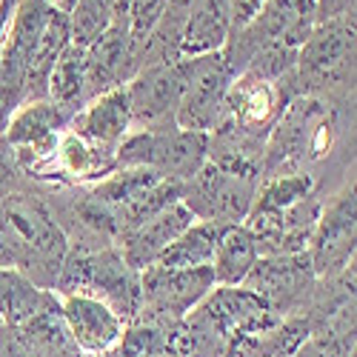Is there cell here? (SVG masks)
<instances>
[{"instance_id": "obj_1", "label": "cell", "mask_w": 357, "mask_h": 357, "mask_svg": "<svg viewBox=\"0 0 357 357\" xmlns=\"http://www.w3.org/2000/svg\"><path fill=\"white\" fill-rule=\"evenodd\" d=\"M0 241L15 269L46 291L54 289L69 255V234L43 197L23 189L0 195Z\"/></svg>"}, {"instance_id": "obj_2", "label": "cell", "mask_w": 357, "mask_h": 357, "mask_svg": "<svg viewBox=\"0 0 357 357\" xmlns=\"http://www.w3.org/2000/svg\"><path fill=\"white\" fill-rule=\"evenodd\" d=\"M340 114L320 95H297L266 140L260 181L275 174L306 172V166L326 160L340 137Z\"/></svg>"}, {"instance_id": "obj_3", "label": "cell", "mask_w": 357, "mask_h": 357, "mask_svg": "<svg viewBox=\"0 0 357 357\" xmlns=\"http://www.w3.org/2000/svg\"><path fill=\"white\" fill-rule=\"evenodd\" d=\"M57 297L86 294L106 303L123 323H129L140 306V272L123 260L117 246H69L61 275L52 289Z\"/></svg>"}, {"instance_id": "obj_4", "label": "cell", "mask_w": 357, "mask_h": 357, "mask_svg": "<svg viewBox=\"0 0 357 357\" xmlns=\"http://www.w3.org/2000/svg\"><path fill=\"white\" fill-rule=\"evenodd\" d=\"M354 83V15L326 20L312 29L306 43L297 49L291 72L294 95H320L329 89H349Z\"/></svg>"}, {"instance_id": "obj_5", "label": "cell", "mask_w": 357, "mask_h": 357, "mask_svg": "<svg viewBox=\"0 0 357 357\" xmlns=\"http://www.w3.org/2000/svg\"><path fill=\"white\" fill-rule=\"evenodd\" d=\"M209 160V132L189 129H132L114 149L117 169H155L169 181L186 183Z\"/></svg>"}, {"instance_id": "obj_6", "label": "cell", "mask_w": 357, "mask_h": 357, "mask_svg": "<svg viewBox=\"0 0 357 357\" xmlns=\"http://www.w3.org/2000/svg\"><path fill=\"white\" fill-rule=\"evenodd\" d=\"M314 26V0H266L255 20L237 35H231L220 52L237 77L266 46L280 43L289 49H301Z\"/></svg>"}, {"instance_id": "obj_7", "label": "cell", "mask_w": 357, "mask_h": 357, "mask_svg": "<svg viewBox=\"0 0 357 357\" xmlns=\"http://www.w3.org/2000/svg\"><path fill=\"white\" fill-rule=\"evenodd\" d=\"M189 317L203 323L206 329L215 332L223 340L226 357L231 354V349L237 343L269 332L272 326H278L283 320L260 294H255L246 286H215L189 312Z\"/></svg>"}, {"instance_id": "obj_8", "label": "cell", "mask_w": 357, "mask_h": 357, "mask_svg": "<svg viewBox=\"0 0 357 357\" xmlns=\"http://www.w3.org/2000/svg\"><path fill=\"white\" fill-rule=\"evenodd\" d=\"M257 177L234 174L206 160L203 169L183 183L181 203L195 215V220H212L220 226L243 223L257 192Z\"/></svg>"}, {"instance_id": "obj_9", "label": "cell", "mask_w": 357, "mask_h": 357, "mask_svg": "<svg viewBox=\"0 0 357 357\" xmlns=\"http://www.w3.org/2000/svg\"><path fill=\"white\" fill-rule=\"evenodd\" d=\"M183 61H186V86L181 103H177L174 126L189 132H212L223 112L234 72L226 63L223 52L183 57Z\"/></svg>"}, {"instance_id": "obj_10", "label": "cell", "mask_w": 357, "mask_h": 357, "mask_svg": "<svg viewBox=\"0 0 357 357\" xmlns=\"http://www.w3.org/2000/svg\"><path fill=\"white\" fill-rule=\"evenodd\" d=\"M317 283L320 280L312 269V260L306 252L257 257V263L243 280V286L260 294L280 317L303 314Z\"/></svg>"}, {"instance_id": "obj_11", "label": "cell", "mask_w": 357, "mask_h": 357, "mask_svg": "<svg viewBox=\"0 0 357 357\" xmlns=\"http://www.w3.org/2000/svg\"><path fill=\"white\" fill-rule=\"evenodd\" d=\"M186 86V61L177 57L172 63H158L140 69L126 83V98L132 112V129H172L177 103Z\"/></svg>"}, {"instance_id": "obj_12", "label": "cell", "mask_w": 357, "mask_h": 357, "mask_svg": "<svg viewBox=\"0 0 357 357\" xmlns=\"http://www.w3.org/2000/svg\"><path fill=\"white\" fill-rule=\"evenodd\" d=\"M354 206H357L354 181L346 183L332 197V203H323L314 234H312V243L306 249L317 280H329L354 263V241H357Z\"/></svg>"}, {"instance_id": "obj_13", "label": "cell", "mask_w": 357, "mask_h": 357, "mask_svg": "<svg viewBox=\"0 0 357 357\" xmlns=\"http://www.w3.org/2000/svg\"><path fill=\"white\" fill-rule=\"evenodd\" d=\"M212 289H215L212 266L166 269V266L155 263L140 272V291H143L140 312L172 323L183 320Z\"/></svg>"}, {"instance_id": "obj_14", "label": "cell", "mask_w": 357, "mask_h": 357, "mask_svg": "<svg viewBox=\"0 0 357 357\" xmlns=\"http://www.w3.org/2000/svg\"><path fill=\"white\" fill-rule=\"evenodd\" d=\"M0 357H80L54 291H46L40 309L26 323L6 329Z\"/></svg>"}, {"instance_id": "obj_15", "label": "cell", "mask_w": 357, "mask_h": 357, "mask_svg": "<svg viewBox=\"0 0 357 357\" xmlns=\"http://www.w3.org/2000/svg\"><path fill=\"white\" fill-rule=\"evenodd\" d=\"M114 169H117L114 152L89 143L80 135L66 129L61 137H57L46 186H52V189H66V186L89 189V186L100 183L103 177H109Z\"/></svg>"}, {"instance_id": "obj_16", "label": "cell", "mask_w": 357, "mask_h": 357, "mask_svg": "<svg viewBox=\"0 0 357 357\" xmlns=\"http://www.w3.org/2000/svg\"><path fill=\"white\" fill-rule=\"evenodd\" d=\"M57 301H61L66 329L75 346L80 349V354H98L117 346V340L123 335V320L106 303L86 294H66V297H57Z\"/></svg>"}, {"instance_id": "obj_17", "label": "cell", "mask_w": 357, "mask_h": 357, "mask_svg": "<svg viewBox=\"0 0 357 357\" xmlns=\"http://www.w3.org/2000/svg\"><path fill=\"white\" fill-rule=\"evenodd\" d=\"M69 132L80 135L83 140L95 143L100 149L114 152L121 140L132 132V112H129V98L126 86L109 89V92L92 98L86 106H80L69 123Z\"/></svg>"}, {"instance_id": "obj_18", "label": "cell", "mask_w": 357, "mask_h": 357, "mask_svg": "<svg viewBox=\"0 0 357 357\" xmlns=\"http://www.w3.org/2000/svg\"><path fill=\"white\" fill-rule=\"evenodd\" d=\"M192 223H195V215L177 200L169 206V209H163L160 215H155L152 220H146L137 229H132L123 241L117 243V249H121L123 260L135 272H143L149 266H155L158 257L169 249V243L181 231H186Z\"/></svg>"}, {"instance_id": "obj_19", "label": "cell", "mask_w": 357, "mask_h": 357, "mask_svg": "<svg viewBox=\"0 0 357 357\" xmlns=\"http://www.w3.org/2000/svg\"><path fill=\"white\" fill-rule=\"evenodd\" d=\"M229 40V0H195L183 26L177 57L220 52Z\"/></svg>"}, {"instance_id": "obj_20", "label": "cell", "mask_w": 357, "mask_h": 357, "mask_svg": "<svg viewBox=\"0 0 357 357\" xmlns=\"http://www.w3.org/2000/svg\"><path fill=\"white\" fill-rule=\"evenodd\" d=\"M260 249H257V237L243 226H226L215 257H212V275H215V286H243L246 275L252 272V266L257 263Z\"/></svg>"}, {"instance_id": "obj_21", "label": "cell", "mask_w": 357, "mask_h": 357, "mask_svg": "<svg viewBox=\"0 0 357 357\" xmlns=\"http://www.w3.org/2000/svg\"><path fill=\"white\" fill-rule=\"evenodd\" d=\"M223 229L226 226L212 223V220H195L186 231H181L169 243V249L158 257V266H166V269H197V266H209Z\"/></svg>"}, {"instance_id": "obj_22", "label": "cell", "mask_w": 357, "mask_h": 357, "mask_svg": "<svg viewBox=\"0 0 357 357\" xmlns=\"http://www.w3.org/2000/svg\"><path fill=\"white\" fill-rule=\"evenodd\" d=\"M46 297V289L35 286L15 266H0V323L6 329H17L32 317Z\"/></svg>"}, {"instance_id": "obj_23", "label": "cell", "mask_w": 357, "mask_h": 357, "mask_svg": "<svg viewBox=\"0 0 357 357\" xmlns=\"http://www.w3.org/2000/svg\"><path fill=\"white\" fill-rule=\"evenodd\" d=\"M46 98L69 112L86 106V57L80 46H66L49 72Z\"/></svg>"}, {"instance_id": "obj_24", "label": "cell", "mask_w": 357, "mask_h": 357, "mask_svg": "<svg viewBox=\"0 0 357 357\" xmlns=\"http://www.w3.org/2000/svg\"><path fill=\"white\" fill-rule=\"evenodd\" d=\"M174 323L137 312L129 323H123V335L117 340V351H121V357H166L169 332Z\"/></svg>"}, {"instance_id": "obj_25", "label": "cell", "mask_w": 357, "mask_h": 357, "mask_svg": "<svg viewBox=\"0 0 357 357\" xmlns=\"http://www.w3.org/2000/svg\"><path fill=\"white\" fill-rule=\"evenodd\" d=\"M114 23V3L112 0H75L69 12L72 46H92L106 29Z\"/></svg>"}, {"instance_id": "obj_26", "label": "cell", "mask_w": 357, "mask_h": 357, "mask_svg": "<svg viewBox=\"0 0 357 357\" xmlns=\"http://www.w3.org/2000/svg\"><path fill=\"white\" fill-rule=\"evenodd\" d=\"M166 3L169 0H129V35L137 57V72H140V49L152 35V29L158 26Z\"/></svg>"}, {"instance_id": "obj_27", "label": "cell", "mask_w": 357, "mask_h": 357, "mask_svg": "<svg viewBox=\"0 0 357 357\" xmlns=\"http://www.w3.org/2000/svg\"><path fill=\"white\" fill-rule=\"evenodd\" d=\"M354 354V335H329L317 332L312 335L291 357H349Z\"/></svg>"}, {"instance_id": "obj_28", "label": "cell", "mask_w": 357, "mask_h": 357, "mask_svg": "<svg viewBox=\"0 0 357 357\" xmlns=\"http://www.w3.org/2000/svg\"><path fill=\"white\" fill-rule=\"evenodd\" d=\"M263 3L266 0H229V38L246 29L263 9Z\"/></svg>"}, {"instance_id": "obj_29", "label": "cell", "mask_w": 357, "mask_h": 357, "mask_svg": "<svg viewBox=\"0 0 357 357\" xmlns=\"http://www.w3.org/2000/svg\"><path fill=\"white\" fill-rule=\"evenodd\" d=\"M23 183V174L15 163V155H12V149L6 146V140L0 137V195H6V192H17Z\"/></svg>"}, {"instance_id": "obj_30", "label": "cell", "mask_w": 357, "mask_h": 357, "mask_svg": "<svg viewBox=\"0 0 357 357\" xmlns=\"http://www.w3.org/2000/svg\"><path fill=\"white\" fill-rule=\"evenodd\" d=\"M354 15V0H314V17L317 23L337 20Z\"/></svg>"}, {"instance_id": "obj_31", "label": "cell", "mask_w": 357, "mask_h": 357, "mask_svg": "<svg viewBox=\"0 0 357 357\" xmlns=\"http://www.w3.org/2000/svg\"><path fill=\"white\" fill-rule=\"evenodd\" d=\"M15 6L17 0H0V49L6 43V35H9V23H12V15H15Z\"/></svg>"}, {"instance_id": "obj_32", "label": "cell", "mask_w": 357, "mask_h": 357, "mask_svg": "<svg viewBox=\"0 0 357 357\" xmlns=\"http://www.w3.org/2000/svg\"><path fill=\"white\" fill-rule=\"evenodd\" d=\"M0 266H15V263H12V255H9V249L3 246V241H0Z\"/></svg>"}, {"instance_id": "obj_33", "label": "cell", "mask_w": 357, "mask_h": 357, "mask_svg": "<svg viewBox=\"0 0 357 357\" xmlns=\"http://www.w3.org/2000/svg\"><path fill=\"white\" fill-rule=\"evenodd\" d=\"M52 3H54L57 9H63V12L69 15V12H72V6H75V0H52Z\"/></svg>"}, {"instance_id": "obj_34", "label": "cell", "mask_w": 357, "mask_h": 357, "mask_svg": "<svg viewBox=\"0 0 357 357\" xmlns=\"http://www.w3.org/2000/svg\"><path fill=\"white\" fill-rule=\"evenodd\" d=\"M80 357H121V351H117V346H114V349H109V351H98V354H80Z\"/></svg>"}, {"instance_id": "obj_35", "label": "cell", "mask_w": 357, "mask_h": 357, "mask_svg": "<svg viewBox=\"0 0 357 357\" xmlns=\"http://www.w3.org/2000/svg\"><path fill=\"white\" fill-rule=\"evenodd\" d=\"M3 335H6V326L0 323V346H3Z\"/></svg>"}, {"instance_id": "obj_36", "label": "cell", "mask_w": 357, "mask_h": 357, "mask_svg": "<svg viewBox=\"0 0 357 357\" xmlns=\"http://www.w3.org/2000/svg\"><path fill=\"white\" fill-rule=\"evenodd\" d=\"M349 357H354V354H349Z\"/></svg>"}]
</instances>
